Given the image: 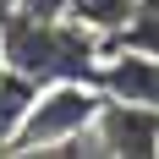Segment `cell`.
I'll return each mask as SVG.
<instances>
[{"instance_id": "cell-1", "label": "cell", "mask_w": 159, "mask_h": 159, "mask_svg": "<svg viewBox=\"0 0 159 159\" xmlns=\"http://www.w3.org/2000/svg\"><path fill=\"white\" fill-rule=\"evenodd\" d=\"M110 44H104V33L82 28L77 16H33V11H16L0 22V61L33 77L39 88L44 82H71V77H99V66H104Z\"/></svg>"}, {"instance_id": "cell-2", "label": "cell", "mask_w": 159, "mask_h": 159, "mask_svg": "<svg viewBox=\"0 0 159 159\" xmlns=\"http://www.w3.org/2000/svg\"><path fill=\"white\" fill-rule=\"evenodd\" d=\"M99 110H104L99 82H88V77L44 82L22 132H16V143H11V154H82L77 143H82V132H93Z\"/></svg>"}, {"instance_id": "cell-3", "label": "cell", "mask_w": 159, "mask_h": 159, "mask_svg": "<svg viewBox=\"0 0 159 159\" xmlns=\"http://www.w3.org/2000/svg\"><path fill=\"white\" fill-rule=\"evenodd\" d=\"M99 154L110 159H159V104H132V99H110L93 121Z\"/></svg>"}, {"instance_id": "cell-4", "label": "cell", "mask_w": 159, "mask_h": 159, "mask_svg": "<svg viewBox=\"0 0 159 159\" xmlns=\"http://www.w3.org/2000/svg\"><path fill=\"white\" fill-rule=\"evenodd\" d=\"M93 82H99L110 99L159 104V55H143V49H110Z\"/></svg>"}, {"instance_id": "cell-5", "label": "cell", "mask_w": 159, "mask_h": 159, "mask_svg": "<svg viewBox=\"0 0 159 159\" xmlns=\"http://www.w3.org/2000/svg\"><path fill=\"white\" fill-rule=\"evenodd\" d=\"M33 99H39V82L22 77V71H11V66L0 61V154H11L16 132H22V121H28Z\"/></svg>"}, {"instance_id": "cell-6", "label": "cell", "mask_w": 159, "mask_h": 159, "mask_svg": "<svg viewBox=\"0 0 159 159\" xmlns=\"http://www.w3.org/2000/svg\"><path fill=\"white\" fill-rule=\"evenodd\" d=\"M110 49H143V55H159V0H137L132 16L121 22V33L104 39Z\"/></svg>"}, {"instance_id": "cell-7", "label": "cell", "mask_w": 159, "mask_h": 159, "mask_svg": "<svg viewBox=\"0 0 159 159\" xmlns=\"http://www.w3.org/2000/svg\"><path fill=\"white\" fill-rule=\"evenodd\" d=\"M132 6H137V0H71L66 16H77L82 28H93V33L110 39V33H121V22L132 16Z\"/></svg>"}, {"instance_id": "cell-8", "label": "cell", "mask_w": 159, "mask_h": 159, "mask_svg": "<svg viewBox=\"0 0 159 159\" xmlns=\"http://www.w3.org/2000/svg\"><path fill=\"white\" fill-rule=\"evenodd\" d=\"M16 11H33V16H66L71 0H16Z\"/></svg>"}, {"instance_id": "cell-9", "label": "cell", "mask_w": 159, "mask_h": 159, "mask_svg": "<svg viewBox=\"0 0 159 159\" xmlns=\"http://www.w3.org/2000/svg\"><path fill=\"white\" fill-rule=\"evenodd\" d=\"M6 16H11V0H0V22H6Z\"/></svg>"}]
</instances>
